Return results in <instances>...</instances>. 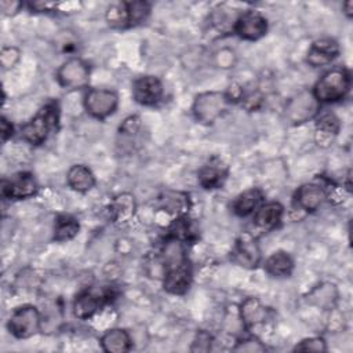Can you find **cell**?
<instances>
[{
  "label": "cell",
  "instance_id": "4316f807",
  "mask_svg": "<svg viewBox=\"0 0 353 353\" xmlns=\"http://www.w3.org/2000/svg\"><path fill=\"white\" fill-rule=\"evenodd\" d=\"M123 7H124V14H125L127 29L145 22L152 10L150 3L143 1V0L123 1Z\"/></svg>",
  "mask_w": 353,
  "mask_h": 353
},
{
  "label": "cell",
  "instance_id": "52a82bcc",
  "mask_svg": "<svg viewBox=\"0 0 353 353\" xmlns=\"http://www.w3.org/2000/svg\"><path fill=\"white\" fill-rule=\"evenodd\" d=\"M240 319L244 328L254 336L259 338L261 332L270 327L272 312L261 303L258 298H245L240 305Z\"/></svg>",
  "mask_w": 353,
  "mask_h": 353
},
{
  "label": "cell",
  "instance_id": "f546056e",
  "mask_svg": "<svg viewBox=\"0 0 353 353\" xmlns=\"http://www.w3.org/2000/svg\"><path fill=\"white\" fill-rule=\"evenodd\" d=\"M21 58V51L18 47L8 46L3 47L0 51V65L3 69H11L14 68Z\"/></svg>",
  "mask_w": 353,
  "mask_h": 353
},
{
  "label": "cell",
  "instance_id": "cb8c5ba5",
  "mask_svg": "<svg viewBox=\"0 0 353 353\" xmlns=\"http://www.w3.org/2000/svg\"><path fill=\"white\" fill-rule=\"evenodd\" d=\"M137 203L131 193H120L109 204V212L116 223H127L135 214Z\"/></svg>",
  "mask_w": 353,
  "mask_h": 353
},
{
  "label": "cell",
  "instance_id": "ffe728a7",
  "mask_svg": "<svg viewBox=\"0 0 353 353\" xmlns=\"http://www.w3.org/2000/svg\"><path fill=\"white\" fill-rule=\"evenodd\" d=\"M265 194L259 188H251L240 193L232 203L233 212L240 216L245 218L254 215V212L263 204Z\"/></svg>",
  "mask_w": 353,
  "mask_h": 353
},
{
  "label": "cell",
  "instance_id": "d6a6232c",
  "mask_svg": "<svg viewBox=\"0 0 353 353\" xmlns=\"http://www.w3.org/2000/svg\"><path fill=\"white\" fill-rule=\"evenodd\" d=\"M211 343H212L211 334H208L207 331H199L193 341L190 350L192 352H207L211 349Z\"/></svg>",
  "mask_w": 353,
  "mask_h": 353
},
{
  "label": "cell",
  "instance_id": "7c38bea8",
  "mask_svg": "<svg viewBox=\"0 0 353 353\" xmlns=\"http://www.w3.org/2000/svg\"><path fill=\"white\" fill-rule=\"evenodd\" d=\"M37 181L30 172H18L8 179L1 181V196L10 200H23L36 194Z\"/></svg>",
  "mask_w": 353,
  "mask_h": 353
},
{
  "label": "cell",
  "instance_id": "e575fe53",
  "mask_svg": "<svg viewBox=\"0 0 353 353\" xmlns=\"http://www.w3.org/2000/svg\"><path fill=\"white\" fill-rule=\"evenodd\" d=\"M0 7H1L3 14L14 15L23 7V3L22 1H14V0H11V1L10 0H3V1H0Z\"/></svg>",
  "mask_w": 353,
  "mask_h": 353
},
{
  "label": "cell",
  "instance_id": "ac0fdd59",
  "mask_svg": "<svg viewBox=\"0 0 353 353\" xmlns=\"http://www.w3.org/2000/svg\"><path fill=\"white\" fill-rule=\"evenodd\" d=\"M327 199V192L325 189L319 185V183H313V182H307L301 185L294 196V201L295 205L305 211V212H314L317 211L321 204L324 203V200Z\"/></svg>",
  "mask_w": 353,
  "mask_h": 353
},
{
  "label": "cell",
  "instance_id": "5b68a950",
  "mask_svg": "<svg viewBox=\"0 0 353 353\" xmlns=\"http://www.w3.org/2000/svg\"><path fill=\"white\" fill-rule=\"evenodd\" d=\"M43 316L33 305H22L12 310L7 320L8 332L17 339H28L41 331Z\"/></svg>",
  "mask_w": 353,
  "mask_h": 353
},
{
  "label": "cell",
  "instance_id": "4fadbf2b",
  "mask_svg": "<svg viewBox=\"0 0 353 353\" xmlns=\"http://www.w3.org/2000/svg\"><path fill=\"white\" fill-rule=\"evenodd\" d=\"M320 106L312 91H302L287 103L285 116L294 124L306 123L319 114Z\"/></svg>",
  "mask_w": 353,
  "mask_h": 353
},
{
  "label": "cell",
  "instance_id": "8d00e7d4",
  "mask_svg": "<svg viewBox=\"0 0 353 353\" xmlns=\"http://www.w3.org/2000/svg\"><path fill=\"white\" fill-rule=\"evenodd\" d=\"M342 7H343L345 15H346L347 18H352V17H353V1L349 0V1H346Z\"/></svg>",
  "mask_w": 353,
  "mask_h": 353
},
{
  "label": "cell",
  "instance_id": "d590c367",
  "mask_svg": "<svg viewBox=\"0 0 353 353\" xmlns=\"http://www.w3.org/2000/svg\"><path fill=\"white\" fill-rule=\"evenodd\" d=\"M0 131H1L3 142H6L7 139H10L14 135V125L6 116H1V119H0Z\"/></svg>",
  "mask_w": 353,
  "mask_h": 353
},
{
  "label": "cell",
  "instance_id": "d4e9b609",
  "mask_svg": "<svg viewBox=\"0 0 353 353\" xmlns=\"http://www.w3.org/2000/svg\"><path fill=\"white\" fill-rule=\"evenodd\" d=\"M306 301L319 307L332 309L338 301V290L331 283L319 284L306 295Z\"/></svg>",
  "mask_w": 353,
  "mask_h": 353
},
{
  "label": "cell",
  "instance_id": "30bf717a",
  "mask_svg": "<svg viewBox=\"0 0 353 353\" xmlns=\"http://www.w3.org/2000/svg\"><path fill=\"white\" fill-rule=\"evenodd\" d=\"M112 291L110 290H95L88 288L77 294L73 301V314L79 320H88L95 316L99 309L110 301Z\"/></svg>",
  "mask_w": 353,
  "mask_h": 353
},
{
  "label": "cell",
  "instance_id": "8fae6325",
  "mask_svg": "<svg viewBox=\"0 0 353 353\" xmlns=\"http://www.w3.org/2000/svg\"><path fill=\"white\" fill-rule=\"evenodd\" d=\"M131 92L137 103L142 106H154L163 99L164 85L157 76L143 74L132 81Z\"/></svg>",
  "mask_w": 353,
  "mask_h": 353
},
{
  "label": "cell",
  "instance_id": "8992f818",
  "mask_svg": "<svg viewBox=\"0 0 353 353\" xmlns=\"http://www.w3.org/2000/svg\"><path fill=\"white\" fill-rule=\"evenodd\" d=\"M83 105L91 117L105 120L117 110L119 95L110 88H90L84 94Z\"/></svg>",
  "mask_w": 353,
  "mask_h": 353
},
{
  "label": "cell",
  "instance_id": "7a4b0ae2",
  "mask_svg": "<svg viewBox=\"0 0 353 353\" xmlns=\"http://www.w3.org/2000/svg\"><path fill=\"white\" fill-rule=\"evenodd\" d=\"M352 87V76L345 66H334L316 81L312 94L321 103H335L346 98Z\"/></svg>",
  "mask_w": 353,
  "mask_h": 353
},
{
  "label": "cell",
  "instance_id": "2e32d148",
  "mask_svg": "<svg viewBox=\"0 0 353 353\" xmlns=\"http://www.w3.org/2000/svg\"><path fill=\"white\" fill-rule=\"evenodd\" d=\"M228 175H229L228 164L222 159L214 156L201 165L197 174V179L201 188H204L205 190H214L223 186Z\"/></svg>",
  "mask_w": 353,
  "mask_h": 353
},
{
  "label": "cell",
  "instance_id": "4dcf8cb0",
  "mask_svg": "<svg viewBox=\"0 0 353 353\" xmlns=\"http://www.w3.org/2000/svg\"><path fill=\"white\" fill-rule=\"evenodd\" d=\"M215 65L221 69H230L236 63V54L232 48H221L215 52Z\"/></svg>",
  "mask_w": 353,
  "mask_h": 353
},
{
  "label": "cell",
  "instance_id": "83f0119b",
  "mask_svg": "<svg viewBox=\"0 0 353 353\" xmlns=\"http://www.w3.org/2000/svg\"><path fill=\"white\" fill-rule=\"evenodd\" d=\"M233 350L234 352H247V353H255V352H265L266 350V346L265 343L254 336V335H250L247 338H243V339H239L236 342V345L233 346Z\"/></svg>",
  "mask_w": 353,
  "mask_h": 353
},
{
  "label": "cell",
  "instance_id": "9c48e42d",
  "mask_svg": "<svg viewBox=\"0 0 353 353\" xmlns=\"http://www.w3.org/2000/svg\"><path fill=\"white\" fill-rule=\"evenodd\" d=\"M268 19L256 10H247L240 12L233 25L234 34L245 41L261 40L268 33Z\"/></svg>",
  "mask_w": 353,
  "mask_h": 353
},
{
  "label": "cell",
  "instance_id": "1f68e13d",
  "mask_svg": "<svg viewBox=\"0 0 353 353\" xmlns=\"http://www.w3.org/2000/svg\"><path fill=\"white\" fill-rule=\"evenodd\" d=\"M139 128H141V119H139V116L134 114V116H128L121 123L119 132L125 137H132L139 131Z\"/></svg>",
  "mask_w": 353,
  "mask_h": 353
},
{
  "label": "cell",
  "instance_id": "9a60e30c",
  "mask_svg": "<svg viewBox=\"0 0 353 353\" xmlns=\"http://www.w3.org/2000/svg\"><path fill=\"white\" fill-rule=\"evenodd\" d=\"M339 54L341 47L335 39L321 37L310 44L306 54V62L312 68H321L334 62Z\"/></svg>",
  "mask_w": 353,
  "mask_h": 353
},
{
  "label": "cell",
  "instance_id": "f1b7e54d",
  "mask_svg": "<svg viewBox=\"0 0 353 353\" xmlns=\"http://www.w3.org/2000/svg\"><path fill=\"white\" fill-rule=\"evenodd\" d=\"M294 352H327L325 341L321 336H310L299 341L294 349Z\"/></svg>",
  "mask_w": 353,
  "mask_h": 353
},
{
  "label": "cell",
  "instance_id": "7402d4cb",
  "mask_svg": "<svg viewBox=\"0 0 353 353\" xmlns=\"http://www.w3.org/2000/svg\"><path fill=\"white\" fill-rule=\"evenodd\" d=\"M99 345L106 353H125L132 347V339L124 328H110L99 339Z\"/></svg>",
  "mask_w": 353,
  "mask_h": 353
},
{
  "label": "cell",
  "instance_id": "836d02e7",
  "mask_svg": "<svg viewBox=\"0 0 353 353\" xmlns=\"http://www.w3.org/2000/svg\"><path fill=\"white\" fill-rule=\"evenodd\" d=\"M59 3H54V1H33L29 3L28 7L36 12H50V11H55L58 8Z\"/></svg>",
  "mask_w": 353,
  "mask_h": 353
},
{
  "label": "cell",
  "instance_id": "277c9868",
  "mask_svg": "<svg viewBox=\"0 0 353 353\" xmlns=\"http://www.w3.org/2000/svg\"><path fill=\"white\" fill-rule=\"evenodd\" d=\"M230 101L226 92L221 91H205L196 95L192 113L197 123L204 125H212L218 119H221L228 110Z\"/></svg>",
  "mask_w": 353,
  "mask_h": 353
},
{
  "label": "cell",
  "instance_id": "603a6c76",
  "mask_svg": "<svg viewBox=\"0 0 353 353\" xmlns=\"http://www.w3.org/2000/svg\"><path fill=\"white\" fill-rule=\"evenodd\" d=\"M66 183L72 190L77 193H85L95 186L97 181L94 172L87 165L74 164L66 172Z\"/></svg>",
  "mask_w": 353,
  "mask_h": 353
},
{
  "label": "cell",
  "instance_id": "484cf974",
  "mask_svg": "<svg viewBox=\"0 0 353 353\" xmlns=\"http://www.w3.org/2000/svg\"><path fill=\"white\" fill-rule=\"evenodd\" d=\"M79 230H80V223L74 216L69 214H61L55 218L52 239L57 243H65L74 239Z\"/></svg>",
  "mask_w": 353,
  "mask_h": 353
},
{
  "label": "cell",
  "instance_id": "44dd1931",
  "mask_svg": "<svg viewBox=\"0 0 353 353\" xmlns=\"http://www.w3.org/2000/svg\"><path fill=\"white\" fill-rule=\"evenodd\" d=\"M295 268V262L292 259V256L283 250L274 251L272 252L263 263V269L265 272L272 276V277H277V279H283V277H290L294 272Z\"/></svg>",
  "mask_w": 353,
  "mask_h": 353
},
{
  "label": "cell",
  "instance_id": "e0dca14e",
  "mask_svg": "<svg viewBox=\"0 0 353 353\" xmlns=\"http://www.w3.org/2000/svg\"><path fill=\"white\" fill-rule=\"evenodd\" d=\"M284 207L279 201L263 203L252 216V223L256 232L268 233L276 229L283 219Z\"/></svg>",
  "mask_w": 353,
  "mask_h": 353
},
{
  "label": "cell",
  "instance_id": "6da1fadb",
  "mask_svg": "<svg viewBox=\"0 0 353 353\" xmlns=\"http://www.w3.org/2000/svg\"><path fill=\"white\" fill-rule=\"evenodd\" d=\"M163 288L171 295H185L193 280V268L188 255L186 243L168 234L160 251Z\"/></svg>",
  "mask_w": 353,
  "mask_h": 353
},
{
  "label": "cell",
  "instance_id": "d6986e66",
  "mask_svg": "<svg viewBox=\"0 0 353 353\" xmlns=\"http://www.w3.org/2000/svg\"><path fill=\"white\" fill-rule=\"evenodd\" d=\"M341 130V121L334 113H323L317 117L314 128V141L319 146H330Z\"/></svg>",
  "mask_w": 353,
  "mask_h": 353
},
{
  "label": "cell",
  "instance_id": "3957f363",
  "mask_svg": "<svg viewBox=\"0 0 353 353\" xmlns=\"http://www.w3.org/2000/svg\"><path fill=\"white\" fill-rule=\"evenodd\" d=\"M59 123V108L57 102H48L41 106L36 114L21 127V137L25 142L39 146L44 143Z\"/></svg>",
  "mask_w": 353,
  "mask_h": 353
},
{
  "label": "cell",
  "instance_id": "ba28073f",
  "mask_svg": "<svg viewBox=\"0 0 353 353\" xmlns=\"http://www.w3.org/2000/svg\"><path fill=\"white\" fill-rule=\"evenodd\" d=\"M90 66L85 61L77 57L66 59L57 70L55 79L58 84L65 90H80L85 88L90 83Z\"/></svg>",
  "mask_w": 353,
  "mask_h": 353
},
{
  "label": "cell",
  "instance_id": "5bb4252c",
  "mask_svg": "<svg viewBox=\"0 0 353 353\" xmlns=\"http://www.w3.org/2000/svg\"><path fill=\"white\" fill-rule=\"evenodd\" d=\"M232 259L239 266H243L245 269H255L262 259L261 248L256 243V239L250 233H244L243 236H240L232 251Z\"/></svg>",
  "mask_w": 353,
  "mask_h": 353
}]
</instances>
